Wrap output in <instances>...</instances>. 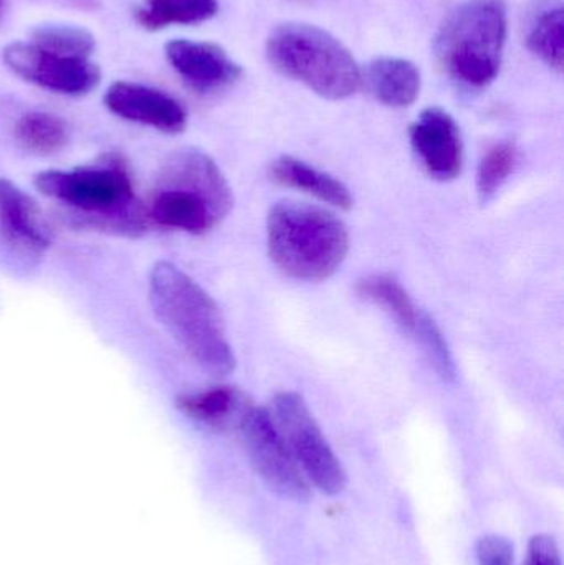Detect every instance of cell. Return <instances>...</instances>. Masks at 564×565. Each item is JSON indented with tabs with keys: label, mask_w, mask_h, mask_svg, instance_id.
<instances>
[{
	"label": "cell",
	"mask_w": 564,
	"mask_h": 565,
	"mask_svg": "<svg viewBox=\"0 0 564 565\" xmlns=\"http://www.w3.org/2000/svg\"><path fill=\"white\" fill-rule=\"evenodd\" d=\"M411 145L427 174L454 181L464 168V145L456 119L440 108H427L411 126Z\"/></svg>",
	"instance_id": "obj_11"
},
{
	"label": "cell",
	"mask_w": 564,
	"mask_h": 565,
	"mask_svg": "<svg viewBox=\"0 0 564 565\" xmlns=\"http://www.w3.org/2000/svg\"><path fill=\"white\" fill-rule=\"evenodd\" d=\"M164 52L179 76L201 93L227 88L242 75L241 65L217 43L178 39L166 43Z\"/></svg>",
	"instance_id": "obj_13"
},
{
	"label": "cell",
	"mask_w": 564,
	"mask_h": 565,
	"mask_svg": "<svg viewBox=\"0 0 564 565\" xmlns=\"http://www.w3.org/2000/svg\"><path fill=\"white\" fill-rule=\"evenodd\" d=\"M270 178L284 188L297 189L305 194L313 195L324 204L333 205L341 211H348L353 205V198L343 182L290 156H281L272 162Z\"/></svg>",
	"instance_id": "obj_15"
},
{
	"label": "cell",
	"mask_w": 564,
	"mask_h": 565,
	"mask_svg": "<svg viewBox=\"0 0 564 565\" xmlns=\"http://www.w3.org/2000/svg\"><path fill=\"white\" fill-rule=\"evenodd\" d=\"M33 184L95 231L138 237L148 228L146 205L136 198L129 162L119 152H105L72 171L39 172Z\"/></svg>",
	"instance_id": "obj_1"
},
{
	"label": "cell",
	"mask_w": 564,
	"mask_h": 565,
	"mask_svg": "<svg viewBox=\"0 0 564 565\" xmlns=\"http://www.w3.org/2000/svg\"><path fill=\"white\" fill-rule=\"evenodd\" d=\"M525 565H562V557H560L555 540L546 534L533 536L530 540Z\"/></svg>",
	"instance_id": "obj_25"
},
{
	"label": "cell",
	"mask_w": 564,
	"mask_h": 565,
	"mask_svg": "<svg viewBox=\"0 0 564 565\" xmlns=\"http://www.w3.org/2000/svg\"><path fill=\"white\" fill-rule=\"evenodd\" d=\"M175 405L185 417L211 428H225L234 420L241 422L245 411L251 407L245 395L231 385L181 395Z\"/></svg>",
	"instance_id": "obj_16"
},
{
	"label": "cell",
	"mask_w": 564,
	"mask_h": 565,
	"mask_svg": "<svg viewBox=\"0 0 564 565\" xmlns=\"http://www.w3.org/2000/svg\"><path fill=\"white\" fill-rule=\"evenodd\" d=\"M149 302L162 328L202 371L215 377L234 371L221 309L185 271L171 262H158L149 275Z\"/></svg>",
	"instance_id": "obj_2"
},
{
	"label": "cell",
	"mask_w": 564,
	"mask_h": 565,
	"mask_svg": "<svg viewBox=\"0 0 564 565\" xmlns=\"http://www.w3.org/2000/svg\"><path fill=\"white\" fill-rule=\"evenodd\" d=\"M507 29L503 0H466L440 26L436 39L440 65L464 85H490L502 66Z\"/></svg>",
	"instance_id": "obj_6"
},
{
	"label": "cell",
	"mask_w": 564,
	"mask_h": 565,
	"mask_svg": "<svg viewBox=\"0 0 564 565\" xmlns=\"http://www.w3.org/2000/svg\"><path fill=\"white\" fill-rule=\"evenodd\" d=\"M238 425L252 467L262 481L278 497L297 503L310 500V484L270 412L248 407Z\"/></svg>",
	"instance_id": "obj_8"
},
{
	"label": "cell",
	"mask_w": 564,
	"mask_h": 565,
	"mask_svg": "<svg viewBox=\"0 0 564 565\" xmlns=\"http://www.w3.org/2000/svg\"><path fill=\"white\" fill-rule=\"evenodd\" d=\"M526 45L546 66L563 72L564 9L562 0H540L526 26Z\"/></svg>",
	"instance_id": "obj_17"
},
{
	"label": "cell",
	"mask_w": 564,
	"mask_h": 565,
	"mask_svg": "<svg viewBox=\"0 0 564 565\" xmlns=\"http://www.w3.org/2000/svg\"><path fill=\"white\" fill-rule=\"evenodd\" d=\"M2 56L20 78L58 95L85 96L102 83V70L92 60L55 55L32 42L9 43Z\"/></svg>",
	"instance_id": "obj_9"
},
{
	"label": "cell",
	"mask_w": 564,
	"mask_h": 565,
	"mask_svg": "<svg viewBox=\"0 0 564 565\" xmlns=\"http://www.w3.org/2000/svg\"><path fill=\"white\" fill-rule=\"evenodd\" d=\"M234 194L211 156L201 149L171 152L159 166L146 204L149 224L204 235L231 214Z\"/></svg>",
	"instance_id": "obj_3"
},
{
	"label": "cell",
	"mask_w": 564,
	"mask_h": 565,
	"mask_svg": "<svg viewBox=\"0 0 564 565\" xmlns=\"http://www.w3.org/2000/svg\"><path fill=\"white\" fill-rule=\"evenodd\" d=\"M519 151L512 142H500L483 156L477 172V194L480 204L486 205L496 198L507 179L515 171Z\"/></svg>",
	"instance_id": "obj_22"
},
{
	"label": "cell",
	"mask_w": 564,
	"mask_h": 565,
	"mask_svg": "<svg viewBox=\"0 0 564 565\" xmlns=\"http://www.w3.org/2000/svg\"><path fill=\"white\" fill-rule=\"evenodd\" d=\"M15 136L26 151L39 156L56 154L68 142V129L63 119L43 111L23 115L17 121Z\"/></svg>",
	"instance_id": "obj_20"
},
{
	"label": "cell",
	"mask_w": 564,
	"mask_h": 565,
	"mask_svg": "<svg viewBox=\"0 0 564 565\" xmlns=\"http://www.w3.org/2000/svg\"><path fill=\"white\" fill-rule=\"evenodd\" d=\"M267 58L278 73L327 99L350 98L363 85V72L350 50L310 23H281L272 30Z\"/></svg>",
	"instance_id": "obj_5"
},
{
	"label": "cell",
	"mask_w": 564,
	"mask_h": 565,
	"mask_svg": "<svg viewBox=\"0 0 564 565\" xmlns=\"http://www.w3.org/2000/svg\"><path fill=\"white\" fill-rule=\"evenodd\" d=\"M477 561L479 565H513V546L507 537H482L477 543Z\"/></svg>",
	"instance_id": "obj_24"
},
{
	"label": "cell",
	"mask_w": 564,
	"mask_h": 565,
	"mask_svg": "<svg viewBox=\"0 0 564 565\" xmlns=\"http://www.w3.org/2000/svg\"><path fill=\"white\" fill-rule=\"evenodd\" d=\"M30 42L46 52L70 58H88L96 49L89 30L70 23H40L30 32Z\"/></svg>",
	"instance_id": "obj_21"
},
{
	"label": "cell",
	"mask_w": 564,
	"mask_h": 565,
	"mask_svg": "<svg viewBox=\"0 0 564 565\" xmlns=\"http://www.w3.org/2000/svg\"><path fill=\"white\" fill-rule=\"evenodd\" d=\"M358 295L380 306L404 332L416 335L424 312L414 305L403 285L391 275H371L357 285Z\"/></svg>",
	"instance_id": "obj_18"
},
{
	"label": "cell",
	"mask_w": 564,
	"mask_h": 565,
	"mask_svg": "<svg viewBox=\"0 0 564 565\" xmlns=\"http://www.w3.org/2000/svg\"><path fill=\"white\" fill-rule=\"evenodd\" d=\"M274 420L287 441L298 467L324 494H340L347 488V471L338 460L307 402L297 392H278Z\"/></svg>",
	"instance_id": "obj_7"
},
{
	"label": "cell",
	"mask_w": 564,
	"mask_h": 565,
	"mask_svg": "<svg viewBox=\"0 0 564 565\" xmlns=\"http://www.w3.org/2000/svg\"><path fill=\"white\" fill-rule=\"evenodd\" d=\"M414 338L423 345L427 358L430 359L437 372L447 381H453L456 377V364H454L449 345H447L446 339H444L443 332L437 328L434 319L426 312H424L423 321H421L419 329H417Z\"/></svg>",
	"instance_id": "obj_23"
},
{
	"label": "cell",
	"mask_w": 564,
	"mask_h": 565,
	"mask_svg": "<svg viewBox=\"0 0 564 565\" xmlns=\"http://www.w3.org/2000/svg\"><path fill=\"white\" fill-rule=\"evenodd\" d=\"M105 105L118 118L168 135H179L188 126V113L178 99L141 83H113L105 93Z\"/></svg>",
	"instance_id": "obj_12"
},
{
	"label": "cell",
	"mask_w": 564,
	"mask_h": 565,
	"mask_svg": "<svg viewBox=\"0 0 564 565\" xmlns=\"http://www.w3.org/2000/svg\"><path fill=\"white\" fill-rule=\"evenodd\" d=\"M217 0H146L135 10L142 29L158 32L169 25H195L217 15Z\"/></svg>",
	"instance_id": "obj_19"
},
{
	"label": "cell",
	"mask_w": 564,
	"mask_h": 565,
	"mask_svg": "<svg viewBox=\"0 0 564 565\" xmlns=\"http://www.w3.org/2000/svg\"><path fill=\"white\" fill-rule=\"evenodd\" d=\"M268 255L295 280L321 281L337 274L350 250L347 225L327 209L278 202L267 217Z\"/></svg>",
	"instance_id": "obj_4"
},
{
	"label": "cell",
	"mask_w": 564,
	"mask_h": 565,
	"mask_svg": "<svg viewBox=\"0 0 564 565\" xmlns=\"http://www.w3.org/2000/svg\"><path fill=\"white\" fill-rule=\"evenodd\" d=\"M0 241L32 264L52 245V232L36 202L6 178H0Z\"/></svg>",
	"instance_id": "obj_10"
},
{
	"label": "cell",
	"mask_w": 564,
	"mask_h": 565,
	"mask_svg": "<svg viewBox=\"0 0 564 565\" xmlns=\"http://www.w3.org/2000/svg\"><path fill=\"white\" fill-rule=\"evenodd\" d=\"M371 95L386 106L406 108L416 102L421 92V73L411 60L380 56L363 73Z\"/></svg>",
	"instance_id": "obj_14"
}]
</instances>
